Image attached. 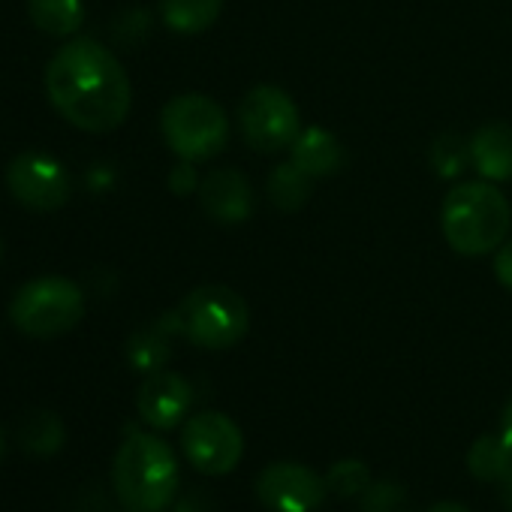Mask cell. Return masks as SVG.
<instances>
[{"mask_svg": "<svg viewBox=\"0 0 512 512\" xmlns=\"http://www.w3.org/2000/svg\"><path fill=\"white\" fill-rule=\"evenodd\" d=\"M46 94L58 115L85 133L118 130L133 106V88L112 49L91 37L67 43L46 67Z\"/></svg>", "mask_w": 512, "mask_h": 512, "instance_id": "1", "label": "cell"}, {"mask_svg": "<svg viewBox=\"0 0 512 512\" xmlns=\"http://www.w3.org/2000/svg\"><path fill=\"white\" fill-rule=\"evenodd\" d=\"M112 485L127 509L163 512L178 494V458L166 440L130 431L112 461Z\"/></svg>", "mask_w": 512, "mask_h": 512, "instance_id": "2", "label": "cell"}, {"mask_svg": "<svg viewBox=\"0 0 512 512\" xmlns=\"http://www.w3.org/2000/svg\"><path fill=\"white\" fill-rule=\"evenodd\" d=\"M509 223V199L491 181L455 184L440 208L443 235L461 256H485L497 250L509 235Z\"/></svg>", "mask_w": 512, "mask_h": 512, "instance_id": "3", "label": "cell"}, {"mask_svg": "<svg viewBox=\"0 0 512 512\" xmlns=\"http://www.w3.org/2000/svg\"><path fill=\"white\" fill-rule=\"evenodd\" d=\"M160 320L172 335H184L202 350H229L244 341L250 329L247 302L223 284H208L187 293L181 305Z\"/></svg>", "mask_w": 512, "mask_h": 512, "instance_id": "4", "label": "cell"}, {"mask_svg": "<svg viewBox=\"0 0 512 512\" xmlns=\"http://www.w3.org/2000/svg\"><path fill=\"white\" fill-rule=\"evenodd\" d=\"M85 317V293L70 278H37L28 281L10 302L13 326L37 341H49L76 329Z\"/></svg>", "mask_w": 512, "mask_h": 512, "instance_id": "5", "label": "cell"}, {"mask_svg": "<svg viewBox=\"0 0 512 512\" xmlns=\"http://www.w3.org/2000/svg\"><path fill=\"white\" fill-rule=\"evenodd\" d=\"M160 130L172 154L199 163L220 154L229 142V121L220 103L205 94H181L160 112Z\"/></svg>", "mask_w": 512, "mask_h": 512, "instance_id": "6", "label": "cell"}, {"mask_svg": "<svg viewBox=\"0 0 512 512\" xmlns=\"http://www.w3.org/2000/svg\"><path fill=\"white\" fill-rule=\"evenodd\" d=\"M238 127L244 142L260 154H278L293 148L302 133L299 106L275 85H256L238 106Z\"/></svg>", "mask_w": 512, "mask_h": 512, "instance_id": "7", "label": "cell"}, {"mask_svg": "<svg viewBox=\"0 0 512 512\" xmlns=\"http://www.w3.org/2000/svg\"><path fill=\"white\" fill-rule=\"evenodd\" d=\"M184 458L205 476H226L238 467L244 455L241 428L217 410H202L190 416L181 428Z\"/></svg>", "mask_w": 512, "mask_h": 512, "instance_id": "8", "label": "cell"}, {"mask_svg": "<svg viewBox=\"0 0 512 512\" xmlns=\"http://www.w3.org/2000/svg\"><path fill=\"white\" fill-rule=\"evenodd\" d=\"M7 190L31 211H58L73 196L70 172L61 160L43 151H22L7 166Z\"/></svg>", "mask_w": 512, "mask_h": 512, "instance_id": "9", "label": "cell"}, {"mask_svg": "<svg viewBox=\"0 0 512 512\" xmlns=\"http://www.w3.org/2000/svg\"><path fill=\"white\" fill-rule=\"evenodd\" d=\"M256 500L269 512H317L329 494L326 476L296 461H275L256 476Z\"/></svg>", "mask_w": 512, "mask_h": 512, "instance_id": "10", "label": "cell"}, {"mask_svg": "<svg viewBox=\"0 0 512 512\" xmlns=\"http://www.w3.org/2000/svg\"><path fill=\"white\" fill-rule=\"evenodd\" d=\"M193 404V386L175 371H154L142 380L136 392V410L145 425L157 431H172L184 422Z\"/></svg>", "mask_w": 512, "mask_h": 512, "instance_id": "11", "label": "cell"}, {"mask_svg": "<svg viewBox=\"0 0 512 512\" xmlns=\"http://www.w3.org/2000/svg\"><path fill=\"white\" fill-rule=\"evenodd\" d=\"M199 205L217 223H244L253 214L250 181L238 169H214L199 181Z\"/></svg>", "mask_w": 512, "mask_h": 512, "instance_id": "12", "label": "cell"}, {"mask_svg": "<svg viewBox=\"0 0 512 512\" xmlns=\"http://www.w3.org/2000/svg\"><path fill=\"white\" fill-rule=\"evenodd\" d=\"M470 166L482 175V181H509L512 178V127L509 124H485L473 133Z\"/></svg>", "mask_w": 512, "mask_h": 512, "instance_id": "13", "label": "cell"}, {"mask_svg": "<svg viewBox=\"0 0 512 512\" xmlns=\"http://www.w3.org/2000/svg\"><path fill=\"white\" fill-rule=\"evenodd\" d=\"M290 151H293V163L302 166L311 178L335 175L344 166V145L338 142V136H332L323 127L302 130Z\"/></svg>", "mask_w": 512, "mask_h": 512, "instance_id": "14", "label": "cell"}, {"mask_svg": "<svg viewBox=\"0 0 512 512\" xmlns=\"http://www.w3.org/2000/svg\"><path fill=\"white\" fill-rule=\"evenodd\" d=\"M467 470L479 482H503L512 473V440L500 434H482L467 449Z\"/></svg>", "mask_w": 512, "mask_h": 512, "instance_id": "15", "label": "cell"}, {"mask_svg": "<svg viewBox=\"0 0 512 512\" xmlns=\"http://www.w3.org/2000/svg\"><path fill=\"white\" fill-rule=\"evenodd\" d=\"M19 443L34 458H52L67 443L64 419L52 410H31L19 425Z\"/></svg>", "mask_w": 512, "mask_h": 512, "instance_id": "16", "label": "cell"}, {"mask_svg": "<svg viewBox=\"0 0 512 512\" xmlns=\"http://www.w3.org/2000/svg\"><path fill=\"white\" fill-rule=\"evenodd\" d=\"M223 10V0H160V19L172 34H202L208 31Z\"/></svg>", "mask_w": 512, "mask_h": 512, "instance_id": "17", "label": "cell"}, {"mask_svg": "<svg viewBox=\"0 0 512 512\" xmlns=\"http://www.w3.org/2000/svg\"><path fill=\"white\" fill-rule=\"evenodd\" d=\"M169 356H172V332L163 326V320L133 332L127 341V362L133 371H142V374L163 371Z\"/></svg>", "mask_w": 512, "mask_h": 512, "instance_id": "18", "label": "cell"}, {"mask_svg": "<svg viewBox=\"0 0 512 512\" xmlns=\"http://www.w3.org/2000/svg\"><path fill=\"white\" fill-rule=\"evenodd\" d=\"M28 16L34 28L49 37H73L85 25L82 0H28Z\"/></svg>", "mask_w": 512, "mask_h": 512, "instance_id": "19", "label": "cell"}, {"mask_svg": "<svg viewBox=\"0 0 512 512\" xmlns=\"http://www.w3.org/2000/svg\"><path fill=\"white\" fill-rule=\"evenodd\" d=\"M311 187H314V178L296 166L293 160L290 163H281L272 178H269V199L281 208V211H299L308 196H311Z\"/></svg>", "mask_w": 512, "mask_h": 512, "instance_id": "20", "label": "cell"}, {"mask_svg": "<svg viewBox=\"0 0 512 512\" xmlns=\"http://www.w3.org/2000/svg\"><path fill=\"white\" fill-rule=\"evenodd\" d=\"M326 485L338 497H359L371 485V467L359 458H344L335 461L326 470Z\"/></svg>", "mask_w": 512, "mask_h": 512, "instance_id": "21", "label": "cell"}, {"mask_svg": "<svg viewBox=\"0 0 512 512\" xmlns=\"http://www.w3.org/2000/svg\"><path fill=\"white\" fill-rule=\"evenodd\" d=\"M407 506V488L392 479L371 482L359 494V509L362 512H404Z\"/></svg>", "mask_w": 512, "mask_h": 512, "instance_id": "22", "label": "cell"}, {"mask_svg": "<svg viewBox=\"0 0 512 512\" xmlns=\"http://www.w3.org/2000/svg\"><path fill=\"white\" fill-rule=\"evenodd\" d=\"M434 169L443 175V178H455L467 163H470V145H464L461 139L455 136H443L434 142Z\"/></svg>", "mask_w": 512, "mask_h": 512, "instance_id": "23", "label": "cell"}, {"mask_svg": "<svg viewBox=\"0 0 512 512\" xmlns=\"http://www.w3.org/2000/svg\"><path fill=\"white\" fill-rule=\"evenodd\" d=\"M169 187H172V193H178V196H190L193 190H199V181H196V172H193V163H190V160H181V163L169 172Z\"/></svg>", "mask_w": 512, "mask_h": 512, "instance_id": "24", "label": "cell"}, {"mask_svg": "<svg viewBox=\"0 0 512 512\" xmlns=\"http://www.w3.org/2000/svg\"><path fill=\"white\" fill-rule=\"evenodd\" d=\"M494 275L500 281V287H506L512 293V238L503 241L497 247V256H494Z\"/></svg>", "mask_w": 512, "mask_h": 512, "instance_id": "25", "label": "cell"}, {"mask_svg": "<svg viewBox=\"0 0 512 512\" xmlns=\"http://www.w3.org/2000/svg\"><path fill=\"white\" fill-rule=\"evenodd\" d=\"M175 512H214V503L208 500L205 491H193L175 503Z\"/></svg>", "mask_w": 512, "mask_h": 512, "instance_id": "26", "label": "cell"}, {"mask_svg": "<svg viewBox=\"0 0 512 512\" xmlns=\"http://www.w3.org/2000/svg\"><path fill=\"white\" fill-rule=\"evenodd\" d=\"M500 500H503V506L512 512V473L500 482Z\"/></svg>", "mask_w": 512, "mask_h": 512, "instance_id": "27", "label": "cell"}, {"mask_svg": "<svg viewBox=\"0 0 512 512\" xmlns=\"http://www.w3.org/2000/svg\"><path fill=\"white\" fill-rule=\"evenodd\" d=\"M428 512H470V509L461 506V503H455V500H443V503H434Z\"/></svg>", "mask_w": 512, "mask_h": 512, "instance_id": "28", "label": "cell"}, {"mask_svg": "<svg viewBox=\"0 0 512 512\" xmlns=\"http://www.w3.org/2000/svg\"><path fill=\"white\" fill-rule=\"evenodd\" d=\"M500 425H503V434L512 440V398H509V404L503 407V416H500Z\"/></svg>", "mask_w": 512, "mask_h": 512, "instance_id": "29", "label": "cell"}, {"mask_svg": "<svg viewBox=\"0 0 512 512\" xmlns=\"http://www.w3.org/2000/svg\"><path fill=\"white\" fill-rule=\"evenodd\" d=\"M4 452H7V440H4V431H0V458H4Z\"/></svg>", "mask_w": 512, "mask_h": 512, "instance_id": "30", "label": "cell"}, {"mask_svg": "<svg viewBox=\"0 0 512 512\" xmlns=\"http://www.w3.org/2000/svg\"><path fill=\"white\" fill-rule=\"evenodd\" d=\"M0 250H4V244H0Z\"/></svg>", "mask_w": 512, "mask_h": 512, "instance_id": "31", "label": "cell"}]
</instances>
